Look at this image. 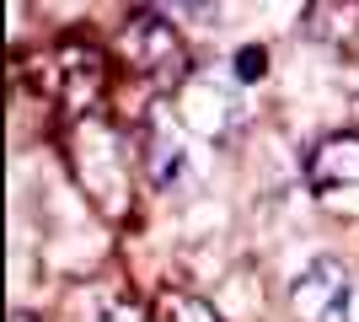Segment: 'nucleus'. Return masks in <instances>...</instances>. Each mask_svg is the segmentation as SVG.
Here are the masks:
<instances>
[{"label":"nucleus","mask_w":359,"mask_h":322,"mask_svg":"<svg viewBox=\"0 0 359 322\" xmlns=\"http://www.w3.org/2000/svg\"><path fill=\"white\" fill-rule=\"evenodd\" d=\"M129 151H135V145H129L107 119H97V113H81V119H75L70 161H75V177L86 188V199L102 215L129 210Z\"/></svg>","instance_id":"obj_1"},{"label":"nucleus","mask_w":359,"mask_h":322,"mask_svg":"<svg viewBox=\"0 0 359 322\" xmlns=\"http://www.w3.org/2000/svg\"><path fill=\"white\" fill-rule=\"evenodd\" d=\"M118 54L129 60L135 76H145L150 86H166V92H177L182 81H188V48H182L177 27H172V16L161 11H140L123 22L118 32Z\"/></svg>","instance_id":"obj_2"},{"label":"nucleus","mask_w":359,"mask_h":322,"mask_svg":"<svg viewBox=\"0 0 359 322\" xmlns=\"http://www.w3.org/2000/svg\"><path fill=\"white\" fill-rule=\"evenodd\" d=\"M177 119L194 129V135L204 140H236L241 123H247V113H241V97L231 92V86H220L215 76H188L177 86Z\"/></svg>","instance_id":"obj_3"},{"label":"nucleus","mask_w":359,"mask_h":322,"mask_svg":"<svg viewBox=\"0 0 359 322\" xmlns=\"http://www.w3.org/2000/svg\"><path fill=\"white\" fill-rule=\"evenodd\" d=\"M348 269L338 258H311L290 279V311L295 322H348Z\"/></svg>","instance_id":"obj_4"},{"label":"nucleus","mask_w":359,"mask_h":322,"mask_svg":"<svg viewBox=\"0 0 359 322\" xmlns=\"http://www.w3.org/2000/svg\"><path fill=\"white\" fill-rule=\"evenodd\" d=\"M135 156H140V167H145L150 188L172 194V188L182 183V172H188V145H182V123L172 119L166 107H150L145 119H140Z\"/></svg>","instance_id":"obj_5"},{"label":"nucleus","mask_w":359,"mask_h":322,"mask_svg":"<svg viewBox=\"0 0 359 322\" xmlns=\"http://www.w3.org/2000/svg\"><path fill=\"white\" fill-rule=\"evenodd\" d=\"M300 32L322 48L359 54V0H311L300 16Z\"/></svg>","instance_id":"obj_6"},{"label":"nucleus","mask_w":359,"mask_h":322,"mask_svg":"<svg viewBox=\"0 0 359 322\" xmlns=\"http://www.w3.org/2000/svg\"><path fill=\"white\" fill-rule=\"evenodd\" d=\"M316 188H359V135L344 129V135H327L306 161Z\"/></svg>","instance_id":"obj_7"},{"label":"nucleus","mask_w":359,"mask_h":322,"mask_svg":"<svg viewBox=\"0 0 359 322\" xmlns=\"http://www.w3.org/2000/svg\"><path fill=\"white\" fill-rule=\"evenodd\" d=\"M150 322H225V317L215 311V301L166 285V290H156V301H150Z\"/></svg>","instance_id":"obj_8"},{"label":"nucleus","mask_w":359,"mask_h":322,"mask_svg":"<svg viewBox=\"0 0 359 322\" xmlns=\"http://www.w3.org/2000/svg\"><path fill=\"white\" fill-rule=\"evenodd\" d=\"M263 70H269V54H263V48H241L236 54V81H263Z\"/></svg>","instance_id":"obj_9"},{"label":"nucleus","mask_w":359,"mask_h":322,"mask_svg":"<svg viewBox=\"0 0 359 322\" xmlns=\"http://www.w3.org/2000/svg\"><path fill=\"white\" fill-rule=\"evenodd\" d=\"M97 322H150V311L140 307V301H113V307H107Z\"/></svg>","instance_id":"obj_10"},{"label":"nucleus","mask_w":359,"mask_h":322,"mask_svg":"<svg viewBox=\"0 0 359 322\" xmlns=\"http://www.w3.org/2000/svg\"><path fill=\"white\" fill-rule=\"evenodd\" d=\"M150 11L172 16V22H182V16H198L204 11V0H150Z\"/></svg>","instance_id":"obj_11"}]
</instances>
